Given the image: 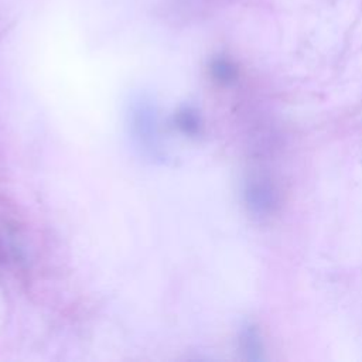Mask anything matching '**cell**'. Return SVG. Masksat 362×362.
<instances>
[{"instance_id": "6da1fadb", "label": "cell", "mask_w": 362, "mask_h": 362, "mask_svg": "<svg viewBox=\"0 0 362 362\" xmlns=\"http://www.w3.org/2000/svg\"><path fill=\"white\" fill-rule=\"evenodd\" d=\"M212 72L215 78H218L222 82H228L235 78V68L233 65L226 59H216L212 64Z\"/></svg>"}]
</instances>
